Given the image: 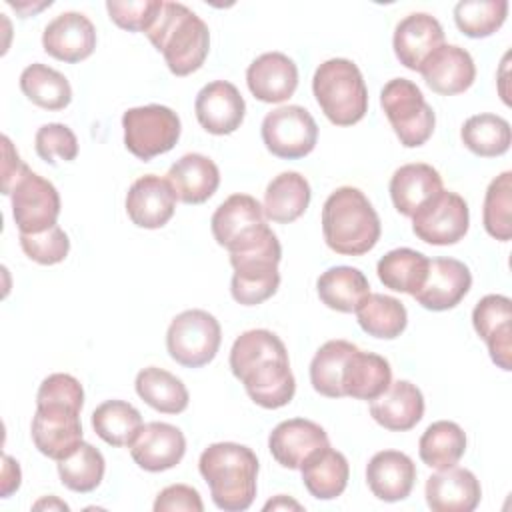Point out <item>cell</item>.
Returning <instances> with one entry per match:
<instances>
[{"mask_svg":"<svg viewBox=\"0 0 512 512\" xmlns=\"http://www.w3.org/2000/svg\"><path fill=\"white\" fill-rule=\"evenodd\" d=\"M230 370L244 384L250 400L276 410L294 398L296 380L284 342L266 328L242 332L230 348Z\"/></svg>","mask_w":512,"mask_h":512,"instance_id":"6da1fadb","label":"cell"},{"mask_svg":"<svg viewBox=\"0 0 512 512\" xmlns=\"http://www.w3.org/2000/svg\"><path fill=\"white\" fill-rule=\"evenodd\" d=\"M258 458L238 442H214L200 454L198 470L210 488L212 502L224 512L248 510L256 498Z\"/></svg>","mask_w":512,"mask_h":512,"instance_id":"7a4b0ae2","label":"cell"},{"mask_svg":"<svg viewBox=\"0 0 512 512\" xmlns=\"http://www.w3.org/2000/svg\"><path fill=\"white\" fill-rule=\"evenodd\" d=\"M380 218L354 186L336 188L322 206V236L330 250L342 256H362L380 240Z\"/></svg>","mask_w":512,"mask_h":512,"instance_id":"3957f363","label":"cell"},{"mask_svg":"<svg viewBox=\"0 0 512 512\" xmlns=\"http://www.w3.org/2000/svg\"><path fill=\"white\" fill-rule=\"evenodd\" d=\"M146 36L162 52L174 76H188L200 70L210 50L206 22L178 2H162L158 18Z\"/></svg>","mask_w":512,"mask_h":512,"instance_id":"277c9868","label":"cell"},{"mask_svg":"<svg viewBox=\"0 0 512 512\" xmlns=\"http://www.w3.org/2000/svg\"><path fill=\"white\" fill-rule=\"evenodd\" d=\"M312 92L334 126L358 124L368 112V88L360 68L348 58L322 62L314 72Z\"/></svg>","mask_w":512,"mask_h":512,"instance_id":"5b68a950","label":"cell"},{"mask_svg":"<svg viewBox=\"0 0 512 512\" xmlns=\"http://www.w3.org/2000/svg\"><path fill=\"white\" fill-rule=\"evenodd\" d=\"M280 258L282 246L272 228L254 246L230 252L232 298L242 306H256L272 298L280 286Z\"/></svg>","mask_w":512,"mask_h":512,"instance_id":"8992f818","label":"cell"},{"mask_svg":"<svg viewBox=\"0 0 512 512\" xmlns=\"http://www.w3.org/2000/svg\"><path fill=\"white\" fill-rule=\"evenodd\" d=\"M380 106L404 148H418L430 140L436 114L412 80H388L380 92Z\"/></svg>","mask_w":512,"mask_h":512,"instance_id":"52a82bcc","label":"cell"},{"mask_svg":"<svg viewBox=\"0 0 512 512\" xmlns=\"http://www.w3.org/2000/svg\"><path fill=\"white\" fill-rule=\"evenodd\" d=\"M122 128L126 150L144 162L170 152L182 132L178 114L162 104L128 108L122 114Z\"/></svg>","mask_w":512,"mask_h":512,"instance_id":"ba28073f","label":"cell"},{"mask_svg":"<svg viewBox=\"0 0 512 512\" xmlns=\"http://www.w3.org/2000/svg\"><path fill=\"white\" fill-rule=\"evenodd\" d=\"M220 342V322L200 308L180 312L166 330V350L170 358L184 368H200L212 362Z\"/></svg>","mask_w":512,"mask_h":512,"instance_id":"9c48e42d","label":"cell"},{"mask_svg":"<svg viewBox=\"0 0 512 512\" xmlns=\"http://www.w3.org/2000/svg\"><path fill=\"white\" fill-rule=\"evenodd\" d=\"M260 134L270 154L282 160H298L314 150L318 126L306 108L288 104L278 106L264 116Z\"/></svg>","mask_w":512,"mask_h":512,"instance_id":"30bf717a","label":"cell"},{"mask_svg":"<svg viewBox=\"0 0 512 512\" xmlns=\"http://www.w3.org/2000/svg\"><path fill=\"white\" fill-rule=\"evenodd\" d=\"M212 236L228 252L254 246L268 230L262 204L250 194L228 196L212 214Z\"/></svg>","mask_w":512,"mask_h":512,"instance_id":"8fae6325","label":"cell"},{"mask_svg":"<svg viewBox=\"0 0 512 512\" xmlns=\"http://www.w3.org/2000/svg\"><path fill=\"white\" fill-rule=\"evenodd\" d=\"M470 226L466 200L450 190H440L412 214V232L418 240L432 246L460 242Z\"/></svg>","mask_w":512,"mask_h":512,"instance_id":"7c38bea8","label":"cell"},{"mask_svg":"<svg viewBox=\"0 0 512 512\" xmlns=\"http://www.w3.org/2000/svg\"><path fill=\"white\" fill-rule=\"evenodd\" d=\"M80 412L64 402H38L30 426L36 450L56 462L70 456L84 442Z\"/></svg>","mask_w":512,"mask_h":512,"instance_id":"4fadbf2b","label":"cell"},{"mask_svg":"<svg viewBox=\"0 0 512 512\" xmlns=\"http://www.w3.org/2000/svg\"><path fill=\"white\" fill-rule=\"evenodd\" d=\"M10 200L12 218L20 234H36L56 226L60 216V194L50 180L38 176L30 168L16 182Z\"/></svg>","mask_w":512,"mask_h":512,"instance_id":"5bb4252c","label":"cell"},{"mask_svg":"<svg viewBox=\"0 0 512 512\" xmlns=\"http://www.w3.org/2000/svg\"><path fill=\"white\" fill-rule=\"evenodd\" d=\"M198 124L214 136H226L240 128L246 116V102L240 90L228 80H214L200 88L194 102Z\"/></svg>","mask_w":512,"mask_h":512,"instance_id":"9a60e30c","label":"cell"},{"mask_svg":"<svg viewBox=\"0 0 512 512\" xmlns=\"http://www.w3.org/2000/svg\"><path fill=\"white\" fill-rule=\"evenodd\" d=\"M42 48L60 62L78 64L92 56L96 48V28L82 12H62L46 24Z\"/></svg>","mask_w":512,"mask_h":512,"instance_id":"2e32d148","label":"cell"},{"mask_svg":"<svg viewBox=\"0 0 512 512\" xmlns=\"http://www.w3.org/2000/svg\"><path fill=\"white\" fill-rule=\"evenodd\" d=\"M472 286L470 268L456 258H432L426 280L414 294L416 302L432 312H444L462 302Z\"/></svg>","mask_w":512,"mask_h":512,"instance_id":"e0dca14e","label":"cell"},{"mask_svg":"<svg viewBox=\"0 0 512 512\" xmlns=\"http://www.w3.org/2000/svg\"><path fill=\"white\" fill-rule=\"evenodd\" d=\"M512 302L502 294L484 296L472 310V326L486 342L492 362L502 368H512Z\"/></svg>","mask_w":512,"mask_h":512,"instance_id":"ac0fdd59","label":"cell"},{"mask_svg":"<svg viewBox=\"0 0 512 512\" xmlns=\"http://www.w3.org/2000/svg\"><path fill=\"white\" fill-rule=\"evenodd\" d=\"M176 194L166 178L140 176L126 194V214L138 228L156 230L168 224L176 210Z\"/></svg>","mask_w":512,"mask_h":512,"instance_id":"d6986e66","label":"cell"},{"mask_svg":"<svg viewBox=\"0 0 512 512\" xmlns=\"http://www.w3.org/2000/svg\"><path fill=\"white\" fill-rule=\"evenodd\" d=\"M444 44L442 24L426 12H412L404 16L392 36V48L398 62L418 72L420 66L428 60L432 52H436Z\"/></svg>","mask_w":512,"mask_h":512,"instance_id":"ffe728a7","label":"cell"},{"mask_svg":"<svg viewBox=\"0 0 512 512\" xmlns=\"http://www.w3.org/2000/svg\"><path fill=\"white\" fill-rule=\"evenodd\" d=\"M326 430L306 418H290L274 426L268 436V450L272 458L288 470H300L304 460L328 446Z\"/></svg>","mask_w":512,"mask_h":512,"instance_id":"44dd1931","label":"cell"},{"mask_svg":"<svg viewBox=\"0 0 512 512\" xmlns=\"http://www.w3.org/2000/svg\"><path fill=\"white\" fill-rule=\"evenodd\" d=\"M186 454V438L168 422H148L130 446L132 460L146 472H164L180 464Z\"/></svg>","mask_w":512,"mask_h":512,"instance_id":"7402d4cb","label":"cell"},{"mask_svg":"<svg viewBox=\"0 0 512 512\" xmlns=\"http://www.w3.org/2000/svg\"><path fill=\"white\" fill-rule=\"evenodd\" d=\"M246 84L256 100L280 104L298 88V66L282 52H264L250 62Z\"/></svg>","mask_w":512,"mask_h":512,"instance_id":"603a6c76","label":"cell"},{"mask_svg":"<svg viewBox=\"0 0 512 512\" xmlns=\"http://www.w3.org/2000/svg\"><path fill=\"white\" fill-rule=\"evenodd\" d=\"M428 88L440 96L466 92L476 78V66L468 50L456 44H442L418 70Z\"/></svg>","mask_w":512,"mask_h":512,"instance_id":"cb8c5ba5","label":"cell"},{"mask_svg":"<svg viewBox=\"0 0 512 512\" xmlns=\"http://www.w3.org/2000/svg\"><path fill=\"white\" fill-rule=\"evenodd\" d=\"M424 494L432 512H472L480 504L482 488L470 470L450 466L428 476Z\"/></svg>","mask_w":512,"mask_h":512,"instance_id":"d4e9b609","label":"cell"},{"mask_svg":"<svg viewBox=\"0 0 512 512\" xmlns=\"http://www.w3.org/2000/svg\"><path fill=\"white\" fill-rule=\"evenodd\" d=\"M416 474V464L408 454L398 450H380L366 466V484L378 500L400 502L410 496Z\"/></svg>","mask_w":512,"mask_h":512,"instance_id":"484cf974","label":"cell"},{"mask_svg":"<svg viewBox=\"0 0 512 512\" xmlns=\"http://www.w3.org/2000/svg\"><path fill=\"white\" fill-rule=\"evenodd\" d=\"M370 416L390 432L412 430L424 416V396L408 380L390 382V386L370 400Z\"/></svg>","mask_w":512,"mask_h":512,"instance_id":"4316f807","label":"cell"},{"mask_svg":"<svg viewBox=\"0 0 512 512\" xmlns=\"http://www.w3.org/2000/svg\"><path fill=\"white\" fill-rule=\"evenodd\" d=\"M176 198L184 204H202L214 196L220 186V170L204 154L190 152L178 158L166 174Z\"/></svg>","mask_w":512,"mask_h":512,"instance_id":"83f0119b","label":"cell"},{"mask_svg":"<svg viewBox=\"0 0 512 512\" xmlns=\"http://www.w3.org/2000/svg\"><path fill=\"white\" fill-rule=\"evenodd\" d=\"M390 198L394 208L402 214L412 218V214L432 196H436L442 186L440 172L424 162L404 164L394 170L390 178Z\"/></svg>","mask_w":512,"mask_h":512,"instance_id":"f1b7e54d","label":"cell"},{"mask_svg":"<svg viewBox=\"0 0 512 512\" xmlns=\"http://www.w3.org/2000/svg\"><path fill=\"white\" fill-rule=\"evenodd\" d=\"M302 484L310 492V496L318 500H334L338 498L350 478V466L342 452L324 446L312 452L304 464L300 466Z\"/></svg>","mask_w":512,"mask_h":512,"instance_id":"f546056e","label":"cell"},{"mask_svg":"<svg viewBox=\"0 0 512 512\" xmlns=\"http://www.w3.org/2000/svg\"><path fill=\"white\" fill-rule=\"evenodd\" d=\"M392 382L390 362L374 352H364L356 348L342 374L344 396L354 400H374L378 398Z\"/></svg>","mask_w":512,"mask_h":512,"instance_id":"4dcf8cb0","label":"cell"},{"mask_svg":"<svg viewBox=\"0 0 512 512\" xmlns=\"http://www.w3.org/2000/svg\"><path fill=\"white\" fill-rule=\"evenodd\" d=\"M310 198V184L300 172H280L266 186L264 216L276 224H290L306 212Z\"/></svg>","mask_w":512,"mask_h":512,"instance_id":"1f68e13d","label":"cell"},{"mask_svg":"<svg viewBox=\"0 0 512 512\" xmlns=\"http://www.w3.org/2000/svg\"><path fill=\"white\" fill-rule=\"evenodd\" d=\"M318 298L330 310L350 314L370 294V284L364 272L354 266H332L316 280Z\"/></svg>","mask_w":512,"mask_h":512,"instance_id":"d6a6232c","label":"cell"},{"mask_svg":"<svg viewBox=\"0 0 512 512\" xmlns=\"http://www.w3.org/2000/svg\"><path fill=\"white\" fill-rule=\"evenodd\" d=\"M136 394L156 412L180 414L188 408L190 394L180 378L164 368L148 366L136 374Z\"/></svg>","mask_w":512,"mask_h":512,"instance_id":"836d02e7","label":"cell"},{"mask_svg":"<svg viewBox=\"0 0 512 512\" xmlns=\"http://www.w3.org/2000/svg\"><path fill=\"white\" fill-rule=\"evenodd\" d=\"M356 320L360 328L374 338L394 340L398 338L408 324V312L404 304L388 294L370 292L362 304L356 308Z\"/></svg>","mask_w":512,"mask_h":512,"instance_id":"e575fe53","label":"cell"},{"mask_svg":"<svg viewBox=\"0 0 512 512\" xmlns=\"http://www.w3.org/2000/svg\"><path fill=\"white\" fill-rule=\"evenodd\" d=\"M428 262L430 258L418 250L394 248L378 260L376 274L386 288L414 296L426 280Z\"/></svg>","mask_w":512,"mask_h":512,"instance_id":"d590c367","label":"cell"},{"mask_svg":"<svg viewBox=\"0 0 512 512\" xmlns=\"http://www.w3.org/2000/svg\"><path fill=\"white\" fill-rule=\"evenodd\" d=\"M466 452V434L452 420L432 422L420 436V460L434 470L456 466Z\"/></svg>","mask_w":512,"mask_h":512,"instance_id":"8d00e7d4","label":"cell"},{"mask_svg":"<svg viewBox=\"0 0 512 512\" xmlns=\"http://www.w3.org/2000/svg\"><path fill=\"white\" fill-rule=\"evenodd\" d=\"M20 90L32 104L52 112L64 110L72 100L68 78L42 62H34L22 70Z\"/></svg>","mask_w":512,"mask_h":512,"instance_id":"74e56055","label":"cell"},{"mask_svg":"<svg viewBox=\"0 0 512 512\" xmlns=\"http://www.w3.org/2000/svg\"><path fill=\"white\" fill-rule=\"evenodd\" d=\"M142 426L140 412L124 400H106L92 412V428L96 436L116 448H130Z\"/></svg>","mask_w":512,"mask_h":512,"instance_id":"f35d334b","label":"cell"},{"mask_svg":"<svg viewBox=\"0 0 512 512\" xmlns=\"http://www.w3.org/2000/svg\"><path fill=\"white\" fill-rule=\"evenodd\" d=\"M356 348L358 346L348 340H328L316 350L310 362V384L320 396L344 398L342 374Z\"/></svg>","mask_w":512,"mask_h":512,"instance_id":"ab89813d","label":"cell"},{"mask_svg":"<svg viewBox=\"0 0 512 512\" xmlns=\"http://www.w3.org/2000/svg\"><path fill=\"white\" fill-rule=\"evenodd\" d=\"M462 144L480 158H496L508 152L512 142L510 124L498 114H474L460 128Z\"/></svg>","mask_w":512,"mask_h":512,"instance_id":"60d3db41","label":"cell"},{"mask_svg":"<svg viewBox=\"0 0 512 512\" xmlns=\"http://www.w3.org/2000/svg\"><path fill=\"white\" fill-rule=\"evenodd\" d=\"M56 468L60 482L68 490L86 494L100 486L106 472V460L98 448H94L88 442H82L70 456L58 460Z\"/></svg>","mask_w":512,"mask_h":512,"instance_id":"b9f144b4","label":"cell"},{"mask_svg":"<svg viewBox=\"0 0 512 512\" xmlns=\"http://www.w3.org/2000/svg\"><path fill=\"white\" fill-rule=\"evenodd\" d=\"M506 0H462L454 6V22L468 38H488L506 22Z\"/></svg>","mask_w":512,"mask_h":512,"instance_id":"7bdbcfd3","label":"cell"},{"mask_svg":"<svg viewBox=\"0 0 512 512\" xmlns=\"http://www.w3.org/2000/svg\"><path fill=\"white\" fill-rule=\"evenodd\" d=\"M484 230L500 242H508L512 236V172L506 170L496 176L484 194L482 208Z\"/></svg>","mask_w":512,"mask_h":512,"instance_id":"ee69618b","label":"cell"},{"mask_svg":"<svg viewBox=\"0 0 512 512\" xmlns=\"http://www.w3.org/2000/svg\"><path fill=\"white\" fill-rule=\"evenodd\" d=\"M20 248L36 264L52 266L68 256L70 240L68 234L56 224L44 232L20 234Z\"/></svg>","mask_w":512,"mask_h":512,"instance_id":"f6af8a7d","label":"cell"},{"mask_svg":"<svg viewBox=\"0 0 512 512\" xmlns=\"http://www.w3.org/2000/svg\"><path fill=\"white\" fill-rule=\"evenodd\" d=\"M34 148H36V154L48 164H56V158L64 162H72L78 156L76 134L66 124H60V122H50L40 126L34 136Z\"/></svg>","mask_w":512,"mask_h":512,"instance_id":"bcb514c9","label":"cell"},{"mask_svg":"<svg viewBox=\"0 0 512 512\" xmlns=\"http://www.w3.org/2000/svg\"><path fill=\"white\" fill-rule=\"evenodd\" d=\"M162 8V0H108L106 10L110 20L128 32H148L158 18Z\"/></svg>","mask_w":512,"mask_h":512,"instance_id":"7dc6e473","label":"cell"},{"mask_svg":"<svg viewBox=\"0 0 512 512\" xmlns=\"http://www.w3.org/2000/svg\"><path fill=\"white\" fill-rule=\"evenodd\" d=\"M38 402H64L72 404L82 410L84 406V390L82 384L64 372H56L46 376L36 392V404Z\"/></svg>","mask_w":512,"mask_h":512,"instance_id":"c3c4849f","label":"cell"},{"mask_svg":"<svg viewBox=\"0 0 512 512\" xmlns=\"http://www.w3.org/2000/svg\"><path fill=\"white\" fill-rule=\"evenodd\" d=\"M172 510L202 512L204 504L198 490L188 484H172L160 490V494L154 500V512H172Z\"/></svg>","mask_w":512,"mask_h":512,"instance_id":"681fc988","label":"cell"},{"mask_svg":"<svg viewBox=\"0 0 512 512\" xmlns=\"http://www.w3.org/2000/svg\"><path fill=\"white\" fill-rule=\"evenodd\" d=\"M2 148H4V160H2V194L10 196L16 182L28 172V166L20 160L18 152L14 150L8 136H2Z\"/></svg>","mask_w":512,"mask_h":512,"instance_id":"f907efd6","label":"cell"},{"mask_svg":"<svg viewBox=\"0 0 512 512\" xmlns=\"http://www.w3.org/2000/svg\"><path fill=\"white\" fill-rule=\"evenodd\" d=\"M20 466L18 462L4 454V470H2V498H8L12 492H16L20 488Z\"/></svg>","mask_w":512,"mask_h":512,"instance_id":"816d5d0a","label":"cell"},{"mask_svg":"<svg viewBox=\"0 0 512 512\" xmlns=\"http://www.w3.org/2000/svg\"><path fill=\"white\" fill-rule=\"evenodd\" d=\"M288 508L302 510V506H300L296 500H292V498H288V496H284V494H278L274 500H270V502L264 504V510H288Z\"/></svg>","mask_w":512,"mask_h":512,"instance_id":"f5cc1de1","label":"cell"},{"mask_svg":"<svg viewBox=\"0 0 512 512\" xmlns=\"http://www.w3.org/2000/svg\"><path fill=\"white\" fill-rule=\"evenodd\" d=\"M32 508L34 510H44V508H48V510H70V506L66 502L58 500L56 496H44Z\"/></svg>","mask_w":512,"mask_h":512,"instance_id":"db71d44e","label":"cell"}]
</instances>
